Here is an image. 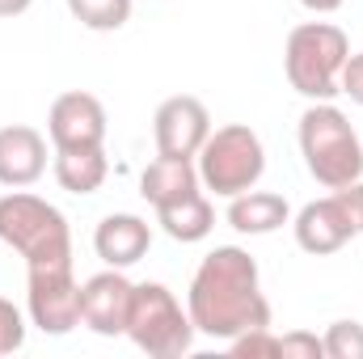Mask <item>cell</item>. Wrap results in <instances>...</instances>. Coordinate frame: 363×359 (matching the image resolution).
<instances>
[{
  "instance_id": "cell-1",
  "label": "cell",
  "mask_w": 363,
  "mask_h": 359,
  "mask_svg": "<svg viewBox=\"0 0 363 359\" xmlns=\"http://www.w3.org/2000/svg\"><path fill=\"white\" fill-rule=\"evenodd\" d=\"M186 313L194 321V334L233 343L245 330L271 326V300L262 296L258 263L241 245H216L190 279Z\"/></svg>"
},
{
  "instance_id": "cell-2",
  "label": "cell",
  "mask_w": 363,
  "mask_h": 359,
  "mask_svg": "<svg viewBox=\"0 0 363 359\" xmlns=\"http://www.w3.org/2000/svg\"><path fill=\"white\" fill-rule=\"evenodd\" d=\"M0 241L26 258V267H68L72 263V228L68 216L21 190L0 194Z\"/></svg>"
},
{
  "instance_id": "cell-3",
  "label": "cell",
  "mask_w": 363,
  "mask_h": 359,
  "mask_svg": "<svg viewBox=\"0 0 363 359\" xmlns=\"http://www.w3.org/2000/svg\"><path fill=\"white\" fill-rule=\"evenodd\" d=\"M300 157L304 170L321 182L325 190L351 186L363 178V144L351 118L334 101H313L300 114Z\"/></svg>"
},
{
  "instance_id": "cell-4",
  "label": "cell",
  "mask_w": 363,
  "mask_h": 359,
  "mask_svg": "<svg viewBox=\"0 0 363 359\" xmlns=\"http://www.w3.org/2000/svg\"><path fill=\"white\" fill-rule=\"evenodd\" d=\"M351 55V38L342 26L334 21H300L287 34L283 47V72L287 85L308 97V101H330L338 97V81H342V64Z\"/></svg>"
},
{
  "instance_id": "cell-5",
  "label": "cell",
  "mask_w": 363,
  "mask_h": 359,
  "mask_svg": "<svg viewBox=\"0 0 363 359\" xmlns=\"http://www.w3.org/2000/svg\"><path fill=\"white\" fill-rule=\"evenodd\" d=\"M194 165H199V182L211 194L237 199V194H245V190H254L262 182V174H267V148H262L254 127L228 123V127H216L207 136V144L199 148Z\"/></svg>"
},
{
  "instance_id": "cell-6",
  "label": "cell",
  "mask_w": 363,
  "mask_h": 359,
  "mask_svg": "<svg viewBox=\"0 0 363 359\" xmlns=\"http://www.w3.org/2000/svg\"><path fill=\"white\" fill-rule=\"evenodd\" d=\"M127 338L152 359H178L194 347V321L165 283H135Z\"/></svg>"
},
{
  "instance_id": "cell-7",
  "label": "cell",
  "mask_w": 363,
  "mask_h": 359,
  "mask_svg": "<svg viewBox=\"0 0 363 359\" xmlns=\"http://www.w3.org/2000/svg\"><path fill=\"white\" fill-rule=\"evenodd\" d=\"M291 233H296V245L313 258L338 254L347 241H355L363 233V178L351 186H338L325 199L304 203L291 220Z\"/></svg>"
},
{
  "instance_id": "cell-8",
  "label": "cell",
  "mask_w": 363,
  "mask_h": 359,
  "mask_svg": "<svg viewBox=\"0 0 363 359\" xmlns=\"http://www.w3.org/2000/svg\"><path fill=\"white\" fill-rule=\"evenodd\" d=\"M26 309L43 334H72L81 326V283L68 267H26Z\"/></svg>"
},
{
  "instance_id": "cell-9",
  "label": "cell",
  "mask_w": 363,
  "mask_h": 359,
  "mask_svg": "<svg viewBox=\"0 0 363 359\" xmlns=\"http://www.w3.org/2000/svg\"><path fill=\"white\" fill-rule=\"evenodd\" d=\"M152 136H157V153L161 157H186V161H194L199 148L211 136V114L190 93L165 97L157 106V114H152Z\"/></svg>"
},
{
  "instance_id": "cell-10",
  "label": "cell",
  "mask_w": 363,
  "mask_h": 359,
  "mask_svg": "<svg viewBox=\"0 0 363 359\" xmlns=\"http://www.w3.org/2000/svg\"><path fill=\"white\" fill-rule=\"evenodd\" d=\"M131 296H135V283L123 270L106 267L97 275H89L81 283V326H89L93 334H101V338L127 334Z\"/></svg>"
},
{
  "instance_id": "cell-11",
  "label": "cell",
  "mask_w": 363,
  "mask_h": 359,
  "mask_svg": "<svg viewBox=\"0 0 363 359\" xmlns=\"http://www.w3.org/2000/svg\"><path fill=\"white\" fill-rule=\"evenodd\" d=\"M47 136L55 148H101L106 144V106L85 89H68L51 101Z\"/></svg>"
},
{
  "instance_id": "cell-12",
  "label": "cell",
  "mask_w": 363,
  "mask_h": 359,
  "mask_svg": "<svg viewBox=\"0 0 363 359\" xmlns=\"http://www.w3.org/2000/svg\"><path fill=\"white\" fill-rule=\"evenodd\" d=\"M43 174H47V140H43V131H34L26 123L0 127V186L21 190V186H34Z\"/></svg>"
},
{
  "instance_id": "cell-13",
  "label": "cell",
  "mask_w": 363,
  "mask_h": 359,
  "mask_svg": "<svg viewBox=\"0 0 363 359\" xmlns=\"http://www.w3.org/2000/svg\"><path fill=\"white\" fill-rule=\"evenodd\" d=\"M148 245H152V224L131 216V211H118V216H106L93 233V250L106 267L127 270L135 267L140 258H148Z\"/></svg>"
},
{
  "instance_id": "cell-14",
  "label": "cell",
  "mask_w": 363,
  "mask_h": 359,
  "mask_svg": "<svg viewBox=\"0 0 363 359\" xmlns=\"http://www.w3.org/2000/svg\"><path fill=\"white\" fill-rule=\"evenodd\" d=\"M287 220H291V207H287V199L274 194V190H245V194L228 199V224H233L241 237L279 233Z\"/></svg>"
},
{
  "instance_id": "cell-15",
  "label": "cell",
  "mask_w": 363,
  "mask_h": 359,
  "mask_svg": "<svg viewBox=\"0 0 363 359\" xmlns=\"http://www.w3.org/2000/svg\"><path fill=\"white\" fill-rule=\"evenodd\" d=\"M203 182H199V165L186 161V157H157L144 174H140V194L152 203V207H165V203H178L186 194H194Z\"/></svg>"
},
{
  "instance_id": "cell-16",
  "label": "cell",
  "mask_w": 363,
  "mask_h": 359,
  "mask_svg": "<svg viewBox=\"0 0 363 359\" xmlns=\"http://www.w3.org/2000/svg\"><path fill=\"white\" fill-rule=\"evenodd\" d=\"M157 224L165 228V237H174L182 245H194V241H203L216 228V207L207 203L203 190H194V194H186L178 203L157 207Z\"/></svg>"
},
{
  "instance_id": "cell-17",
  "label": "cell",
  "mask_w": 363,
  "mask_h": 359,
  "mask_svg": "<svg viewBox=\"0 0 363 359\" xmlns=\"http://www.w3.org/2000/svg\"><path fill=\"white\" fill-rule=\"evenodd\" d=\"M110 174V161L101 148H55V182L68 194H93Z\"/></svg>"
},
{
  "instance_id": "cell-18",
  "label": "cell",
  "mask_w": 363,
  "mask_h": 359,
  "mask_svg": "<svg viewBox=\"0 0 363 359\" xmlns=\"http://www.w3.org/2000/svg\"><path fill=\"white\" fill-rule=\"evenodd\" d=\"M68 13L97 34H110V30H123L131 21V0H68Z\"/></svg>"
},
{
  "instance_id": "cell-19",
  "label": "cell",
  "mask_w": 363,
  "mask_h": 359,
  "mask_svg": "<svg viewBox=\"0 0 363 359\" xmlns=\"http://www.w3.org/2000/svg\"><path fill=\"white\" fill-rule=\"evenodd\" d=\"M325 359H363V326L359 321H334L321 338Z\"/></svg>"
},
{
  "instance_id": "cell-20",
  "label": "cell",
  "mask_w": 363,
  "mask_h": 359,
  "mask_svg": "<svg viewBox=\"0 0 363 359\" xmlns=\"http://www.w3.org/2000/svg\"><path fill=\"white\" fill-rule=\"evenodd\" d=\"M228 351L237 359H283L279 334H271V326H267V330H245V334H237V338L228 343Z\"/></svg>"
},
{
  "instance_id": "cell-21",
  "label": "cell",
  "mask_w": 363,
  "mask_h": 359,
  "mask_svg": "<svg viewBox=\"0 0 363 359\" xmlns=\"http://www.w3.org/2000/svg\"><path fill=\"white\" fill-rule=\"evenodd\" d=\"M26 347V317L13 300L0 296V355H13Z\"/></svg>"
},
{
  "instance_id": "cell-22",
  "label": "cell",
  "mask_w": 363,
  "mask_h": 359,
  "mask_svg": "<svg viewBox=\"0 0 363 359\" xmlns=\"http://www.w3.org/2000/svg\"><path fill=\"white\" fill-rule=\"evenodd\" d=\"M279 351H283V359H321L325 355L321 338L308 334V330H291V334H283V338H279Z\"/></svg>"
},
{
  "instance_id": "cell-23",
  "label": "cell",
  "mask_w": 363,
  "mask_h": 359,
  "mask_svg": "<svg viewBox=\"0 0 363 359\" xmlns=\"http://www.w3.org/2000/svg\"><path fill=\"white\" fill-rule=\"evenodd\" d=\"M338 89L347 93L355 106H363V51H351L347 55V64H342V81H338Z\"/></svg>"
},
{
  "instance_id": "cell-24",
  "label": "cell",
  "mask_w": 363,
  "mask_h": 359,
  "mask_svg": "<svg viewBox=\"0 0 363 359\" xmlns=\"http://www.w3.org/2000/svg\"><path fill=\"white\" fill-rule=\"evenodd\" d=\"M300 4H304L308 13H338L347 0H300Z\"/></svg>"
},
{
  "instance_id": "cell-25",
  "label": "cell",
  "mask_w": 363,
  "mask_h": 359,
  "mask_svg": "<svg viewBox=\"0 0 363 359\" xmlns=\"http://www.w3.org/2000/svg\"><path fill=\"white\" fill-rule=\"evenodd\" d=\"M34 0H0V17H21Z\"/></svg>"
}]
</instances>
